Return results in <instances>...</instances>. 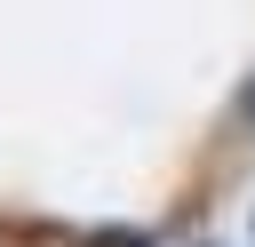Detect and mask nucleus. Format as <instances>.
Instances as JSON below:
<instances>
[{
  "mask_svg": "<svg viewBox=\"0 0 255 247\" xmlns=\"http://www.w3.org/2000/svg\"><path fill=\"white\" fill-rule=\"evenodd\" d=\"M88 247H151V231H135V223H104V231H88Z\"/></svg>",
  "mask_w": 255,
  "mask_h": 247,
  "instance_id": "nucleus-1",
  "label": "nucleus"
},
{
  "mask_svg": "<svg viewBox=\"0 0 255 247\" xmlns=\"http://www.w3.org/2000/svg\"><path fill=\"white\" fill-rule=\"evenodd\" d=\"M239 127H247V135H255V80H247V88H239Z\"/></svg>",
  "mask_w": 255,
  "mask_h": 247,
  "instance_id": "nucleus-2",
  "label": "nucleus"
}]
</instances>
